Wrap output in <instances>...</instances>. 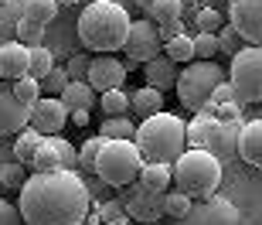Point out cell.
Instances as JSON below:
<instances>
[{
	"instance_id": "1",
	"label": "cell",
	"mask_w": 262,
	"mask_h": 225,
	"mask_svg": "<svg viewBox=\"0 0 262 225\" xmlns=\"http://www.w3.org/2000/svg\"><path fill=\"white\" fill-rule=\"evenodd\" d=\"M24 225H82L92 212V195L78 171L31 174L17 201Z\"/></svg>"
},
{
	"instance_id": "2",
	"label": "cell",
	"mask_w": 262,
	"mask_h": 225,
	"mask_svg": "<svg viewBox=\"0 0 262 225\" xmlns=\"http://www.w3.org/2000/svg\"><path fill=\"white\" fill-rule=\"evenodd\" d=\"M129 24H133V17L126 14L123 4L92 0L78 14V41L96 55H113V51H123L129 38Z\"/></svg>"
},
{
	"instance_id": "3",
	"label": "cell",
	"mask_w": 262,
	"mask_h": 225,
	"mask_svg": "<svg viewBox=\"0 0 262 225\" xmlns=\"http://www.w3.org/2000/svg\"><path fill=\"white\" fill-rule=\"evenodd\" d=\"M136 150L143 154V164H174L187 150V123L177 113H157L136 127Z\"/></svg>"
},
{
	"instance_id": "4",
	"label": "cell",
	"mask_w": 262,
	"mask_h": 225,
	"mask_svg": "<svg viewBox=\"0 0 262 225\" xmlns=\"http://www.w3.org/2000/svg\"><path fill=\"white\" fill-rule=\"evenodd\" d=\"M174 185L191 201L211 198L218 191V185H222V160L201 147H187L174 160Z\"/></svg>"
},
{
	"instance_id": "5",
	"label": "cell",
	"mask_w": 262,
	"mask_h": 225,
	"mask_svg": "<svg viewBox=\"0 0 262 225\" xmlns=\"http://www.w3.org/2000/svg\"><path fill=\"white\" fill-rule=\"evenodd\" d=\"M143 171V154L136 150L133 140H106L96 160V177L109 188H129L140 181Z\"/></svg>"
},
{
	"instance_id": "6",
	"label": "cell",
	"mask_w": 262,
	"mask_h": 225,
	"mask_svg": "<svg viewBox=\"0 0 262 225\" xmlns=\"http://www.w3.org/2000/svg\"><path fill=\"white\" fill-rule=\"evenodd\" d=\"M218 82H225L222 69L214 65V62H191L187 69H181L177 75V99H181V106L191 109V113H204L208 103H211V92Z\"/></svg>"
},
{
	"instance_id": "7",
	"label": "cell",
	"mask_w": 262,
	"mask_h": 225,
	"mask_svg": "<svg viewBox=\"0 0 262 225\" xmlns=\"http://www.w3.org/2000/svg\"><path fill=\"white\" fill-rule=\"evenodd\" d=\"M228 86L235 92L238 106L262 103V48L259 45H245L228 65Z\"/></svg>"
},
{
	"instance_id": "8",
	"label": "cell",
	"mask_w": 262,
	"mask_h": 225,
	"mask_svg": "<svg viewBox=\"0 0 262 225\" xmlns=\"http://www.w3.org/2000/svg\"><path fill=\"white\" fill-rule=\"evenodd\" d=\"M123 51H126L129 62H150L157 58V55H164V41H160V31H157V24L150 17H140L129 24V38L126 45H123Z\"/></svg>"
},
{
	"instance_id": "9",
	"label": "cell",
	"mask_w": 262,
	"mask_h": 225,
	"mask_svg": "<svg viewBox=\"0 0 262 225\" xmlns=\"http://www.w3.org/2000/svg\"><path fill=\"white\" fill-rule=\"evenodd\" d=\"M228 24L245 45L262 48V0H228Z\"/></svg>"
},
{
	"instance_id": "10",
	"label": "cell",
	"mask_w": 262,
	"mask_h": 225,
	"mask_svg": "<svg viewBox=\"0 0 262 225\" xmlns=\"http://www.w3.org/2000/svg\"><path fill=\"white\" fill-rule=\"evenodd\" d=\"M31 130H38L41 137H58L61 130L68 127V109L58 96H41L31 109Z\"/></svg>"
},
{
	"instance_id": "11",
	"label": "cell",
	"mask_w": 262,
	"mask_h": 225,
	"mask_svg": "<svg viewBox=\"0 0 262 225\" xmlns=\"http://www.w3.org/2000/svg\"><path fill=\"white\" fill-rule=\"evenodd\" d=\"M187 225H238V208L222 195H211V198H201L194 201L191 215L184 218Z\"/></svg>"
},
{
	"instance_id": "12",
	"label": "cell",
	"mask_w": 262,
	"mask_h": 225,
	"mask_svg": "<svg viewBox=\"0 0 262 225\" xmlns=\"http://www.w3.org/2000/svg\"><path fill=\"white\" fill-rule=\"evenodd\" d=\"M85 82L96 89L99 96H102V92H109V89H123V82H126V65H123V62H116L113 55H96V58H92V65H89Z\"/></svg>"
},
{
	"instance_id": "13",
	"label": "cell",
	"mask_w": 262,
	"mask_h": 225,
	"mask_svg": "<svg viewBox=\"0 0 262 225\" xmlns=\"http://www.w3.org/2000/svg\"><path fill=\"white\" fill-rule=\"evenodd\" d=\"M31 109L20 106L10 86H0V137H17L20 130H28Z\"/></svg>"
},
{
	"instance_id": "14",
	"label": "cell",
	"mask_w": 262,
	"mask_h": 225,
	"mask_svg": "<svg viewBox=\"0 0 262 225\" xmlns=\"http://www.w3.org/2000/svg\"><path fill=\"white\" fill-rule=\"evenodd\" d=\"M123 208H126L129 222H157V218L164 215V195H154V191L136 185L133 195L123 201Z\"/></svg>"
},
{
	"instance_id": "15",
	"label": "cell",
	"mask_w": 262,
	"mask_h": 225,
	"mask_svg": "<svg viewBox=\"0 0 262 225\" xmlns=\"http://www.w3.org/2000/svg\"><path fill=\"white\" fill-rule=\"evenodd\" d=\"M235 157H242L249 167H262V119H249V123L238 127Z\"/></svg>"
},
{
	"instance_id": "16",
	"label": "cell",
	"mask_w": 262,
	"mask_h": 225,
	"mask_svg": "<svg viewBox=\"0 0 262 225\" xmlns=\"http://www.w3.org/2000/svg\"><path fill=\"white\" fill-rule=\"evenodd\" d=\"M68 147V140L61 137H45L41 140L38 154H34V160H31V167H34V174H51V171H65V157H61V150Z\"/></svg>"
},
{
	"instance_id": "17",
	"label": "cell",
	"mask_w": 262,
	"mask_h": 225,
	"mask_svg": "<svg viewBox=\"0 0 262 225\" xmlns=\"http://www.w3.org/2000/svg\"><path fill=\"white\" fill-rule=\"evenodd\" d=\"M28 55L31 51L20 41H4L0 45V78H7V82L24 78L28 75Z\"/></svg>"
},
{
	"instance_id": "18",
	"label": "cell",
	"mask_w": 262,
	"mask_h": 225,
	"mask_svg": "<svg viewBox=\"0 0 262 225\" xmlns=\"http://www.w3.org/2000/svg\"><path fill=\"white\" fill-rule=\"evenodd\" d=\"M177 65L167 55H157V58H150L143 65V78H146V86L157 89V92H167V89H174L177 86Z\"/></svg>"
},
{
	"instance_id": "19",
	"label": "cell",
	"mask_w": 262,
	"mask_h": 225,
	"mask_svg": "<svg viewBox=\"0 0 262 225\" xmlns=\"http://www.w3.org/2000/svg\"><path fill=\"white\" fill-rule=\"evenodd\" d=\"M235 147H238V127H232V123H214L211 133H208L204 150L214 154L218 160H228V157H235Z\"/></svg>"
},
{
	"instance_id": "20",
	"label": "cell",
	"mask_w": 262,
	"mask_h": 225,
	"mask_svg": "<svg viewBox=\"0 0 262 225\" xmlns=\"http://www.w3.org/2000/svg\"><path fill=\"white\" fill-rule=\"evenodd\" d=\"M136 185L154 191V195H167V188L174 185V164H143Z\"/></svg>"
},
{
	"instance_id": "21",
	"label": "cell",
	"mask_w": 262,
	"mask_h": 225,
	"mask_svg": "<svg viewBox=\"0 0 262 225\" xmlns=\"http://www.w3.org/2000/svg\"><path fill=\"white\" fill-rule=\"evenodd\" d=\"M61 103H65L68 113H75V109H85V113H92V106L99 103V92L89 82H68L65 92H61Z\"/></svg>"
},
{
	"instance_id": "22",
	"label": "cell",
	"mask_w": 262,
	"mask_h": 225,
	"mask_svg": "<svg viewBox=\"0 0 262 225\" xmlns=\"http://www.w3.org/2000/svg\"><path fill=\"white\" fill-rule=\"evenodd\" d=\"M129 109H133L140 119L157 116V113H164V92H157V89H150V86L136 89V92H129Z\"/></svg>"
},
{
	"instance_id": "23",
	"label": "cell",
	"mask_w": 262,
	"mask_h": 225,
	"mask_svg": "<svg viewBox=\"0 0 262 225\" xmlns=\"http://www.w3.org/2000/svg\"><path fill=\"white\" fill-rule=\"evenodd\" d=\"M99 137H102V140H136V119L109 116L106 123L99 127Z\"/></svg>"
},
{
	"instance_id": "24",
	"label": "cell",
	"mask_w": 262,
	"mask_h": 225,
	"mask_svg": "<svg viewBox=\"0 0 262 225\" xmlns=\"http://www.w3.org/2000/svg\"><path fill=\"white\" fill-rule=\"evenodd\" d=\"M55 17H58V4L55 0H24V21L48 28Z\"/></svg>"
},
{
	"instance_id": "25",
	"label": "cell",
	"mask_w": 262,
	"mask_h": 225,
	"mask_svg": "<svg viewBox=\"0 0 262 225\" xmlns=\"http://www.w3.org/2000/svg\"><path fill=\"white\" fill-rule=\"evenodd\" d=\"M41 140H45V137H41L38 130H31V127L20 130L17 140H14V157H17V164L28 167L31 160H34V154H38V147H41Z\"/></svg>"
},
{
	"instance_id": "26",
	"label": "cell",
	"mask_w": 262,
	"mask_h": 225,
	"mask_svg": "<svg viewBox=\"0 0 262 225\" xmlns=\"http://www.w3.org/2000/svg\"><path fill=\"white\" fill-rule=\"evenodd\" d=\"M164 55L174 62V65H191V62H194V38H191V34H181V38L167 41Z\"/></svg>"
},
{
	"instance_id": "27",
	"label": "cell",
	"mask_w": 262,
	"mask_h": 225,
	"mask_svg": "<svg viewBox=\"0 0 262 225\" xmlns=\"http://www.w3.org/2000/svg\"><path fill=\"white\" fill-rule=\"evenodd\" d=\"M146 14H150V21H154L157 28H164V24H170V21H181V14H184V0H157Z\"/></svg>"
},
{
	"instance_id": "28",
	"label": "cell",
	"mask_w": 262,
	"mask_h": 225,
	"mask_svg": "<svg viewBox=\"0 0 262 225\" xmlns=\"http://www.w3.org/2000/svg\"><path fill=\"white\" fill-rule=\"evenodd\" d=\"M10 92H14V99H17L20 106L34 109V103L41 99V82L31 78V75H24V78H17V82H10Z\"/></svg>"
},
{
	"instance_id": "29",
	"label": "cell",
	"mask_w": 262,
	"mask_h": 225,
	"mask_svg": "<svg viewBox=\"0 0 262 225\" xmlns=\"http://www.w3.org/2000/svg\"><path fill=\"white\" fill-rule=\"evenodd\" d=\"M99 106H102L106 119L109 116H126L129 113V92H123V89H109V92L99 96Z\"/></svg>"
},
{
	"instance_id": "30",
	"label": "cell",
	"mask_w": 262,
	"mask_h": 225,
	"mask_svg": "<svg viewBox=\"0 0 262 225\" xmlns=\"http://www.w3.org/2000/svg\"><path fill=\"white\" fill-rule=\"evenodd\" d=\"M211 127H214V119L208 116V113H194V119L187 123V147H201V150H204Z\"/></svg>"
},
{
	"instance_id": "31",
	"label": "cell",
	"mask_w": 262,
	"mask_h": 225,
	"mask_svg": "<svg viewBox=\"0 0 262 225\" xmlns=\"http://www.w3.org/2000/svg\"><path fill=\"white\" fill-rule=\"evenodd\" d=\"M51 69H55V55H51L45 45H41V48H31V55H28V75L41 82Z\"/></svg>"
},
{
	"instance_id": "32",
	"label": "cell",
	"mask_w": 262,
	"mask_h": 225,
	"mask_svg": "<svg viewBox=\"0 0 262 225\" xmlns=\"http://www.w3.org/2000/svg\"><path fill=\"white\" fill-rule=\"evenodd\" d=\"M191 208H194V201H191V198L184 195V191H167L164 195V212L167 215H174V218H187L191 215Z\"/></svg>"
},
{
	"instance_id": "33",
	"label": "cell",
	"mask_w": 262,
	"mask_h": 225,
	"mask_svg": "<svg viewBox=\"0 0 262 225\" xmlns=\"http://www.w3.org/2000/svg\"><path fill=\"white\" fill-rule=\"evenodd\" d=\"M14 34H17V41L28 51L31 48H41V41H45V28H41V24H31V21H24V17L17 21V31H14Z\"/></svg>"
},
{
	"instance_id": "34",
	"label": "cell",
	"mask_w": 262,
	"mask_h": 225,
	"mask_svg": "<svg viewBox=\"0 0 262 225\" xmlns=\"http://www.w3.org/2000/svg\"><path fill=\"white\" fill-rule=\"evenodd\" d=\"M242 48H245V41L238 38V31H235L232 24L225 21V24H222V31H218V51H225L228 58H235V55H238Z\"/></svg>"
},
{
	"instance_id": "35",
	"label": "cell",
	"mask_w": 262,
	"mask_h": 225,
	"mask_svg": "<svg viewBox=\"0 0 262 225\" xmlns=\"http://www.w3.org/2000/svg\"><path fill=\"white\" fill-rule=\"evenodd\" d=\"M214 123H232V127H242V106L238 103H225V106H208L204 109Z\"/></svg>"
},
{
	"instance_id": "36",
	"label": "cell",
	"mask_w": 262,
	"mask_h": 225,
	"mask_svg": "<svg viewBox=\"0 0 262 225\" xmlns=\"http://www.w3.org/2000/svg\"><path fill=\"white\" fill-rule=\"evenodd\" d=\"M102 144H106L102 137H92V140H85V144L78 147V167H82V171H96V160H99Z\"/></svg>"
},
{
	"instance_id": "37",
	"label": "cell",
	"mask_w": 262,
	"mask_h": 225,
	"mask_svg": "<svg viewBox=\"0 0 262 225\" xmlns=\"http://www.w3.org/2000/svg\"><path fill=\"white\" fill-rule=\"evenodd\" d=\"M218 55V34H194V62H211Z\"/></svg>"
},
{
	"instance_id": "38",
	"label": "cell",
	"mask_w": 262,
	"mask_h": 225,
	"mask_svg": "<svg viewBox=\"0 0 262 225\" xmlns=\"http://www.w3.org/2000/svg\"><path fill=\"white\" fill-rule=\"evenodd\" d=\"M28 181V171H24V164H0V185L4 188H17L20 191V185Z\"/></svg>"
},
{
	"instance_id": "39",
	"label": "cell",
	"mask_w": 262,
	"mask_h": 225,
	"mask_svg": "<svg viewBox=\"0 0 262 225\" xmlns=\"http://www.w3.org/2000/svg\"><path fill=\"white\" fill-rule=\"evenodd\" d=\"M65 86H68L65 69H51L48 75L41 78V96H61V92H65Z\"/></svg>"
},
{
	"instance_id": "40",
	"label": "cell",
	"mask_w": 262,
	"mask_h": 225,
	"mask_svg": "<svg viewBox=\"0 0 262 225\" xmlns=\"http://www.w3.org/2000/svg\"><path fill=\"white\" fill-rule=\"evenodd\" d=\"M222 24H225V17L214 7H204L201 14H198V34H218Z\"/></svg>"
},
{
	"instance_id": "41",
	"label": "cell",
	"mask_w": 262,
	"mask_h": 225,
	"mask_svg": "<svg viewBox=\"0 0 262 225\" xmlns=\"http://www.w3.org/2000/svg\"><path fill=\"white\" fill-rule=\"evenodd\" d=\"M89 65H92V58H89V55H75V58H68V65H65L68 82H85Z\"/></svg>"
},
{
	"instance_id": "42",
	"label": "cell",
	"mask_w": 262,
	"mask_h": 225,
	"mask_svg": "<svg viewBox=\"0 0 262 225\" xmlns=\"http://www.w3.org/2000/svg\"><path fill=\"white\" fill-rule=\"evenodd\" d=\"M96 212H99V218H102V225H116V222H123V218H126L123 201H102Z\"/></svg>"
},
{
	"instance_id": "43",
	"label": "cell",
	"mask_w": 262,
	"mask_h": 225,
	"mask_svg": "<svg viewBox=\"0 0 262 225\" xmlns=\"http://www.w3.org/2000/svg\"><path fill=\"white\" fill-rule=\"evenodd\" d=\"M225 103H235V92H232V86H228V78L214 86V92H211V103H208V106H225Z\"/></svg>"
},
{
	"instance_id": "44",
	"label": "cell",
	"mask_w": 262,
	"mask_h": 225,
	"mask_svg": "<svg viewBox=\"0 0 262 225\" xmlns=\"http://www.w3.org/2000/svg\"><path fill=\"white\" fill-rule=\"evenodd\" d=\"M0 225H20L17 205H10V201H4V198H0Z\"/></svg>"
},
{
	"instance_id": "45",
	"label": "cell",
	"mask_w": 262,
	"mask_h": 225,
	"mask_svg": "<svg viewBox=\"0 0 262 225\" xmlns=\"http://www.w3.org/2000/svg\"><path fill=\"white\" fill-rule=\"evenodd\" d=\"M157 31H160V41H164V45H167V41H174V38H181V34H187L184 21H170V24H164V28H157Z\"/></svg>"
},
{
	"instance_id": "46",
	"label": "cell",
	"mask_w": 262,
	"mask_h": 225,
	"mask_svg": "<svg viewBox=\"0 0 262 225\" xmlns=\"http://www.w3.org/2000/svg\"><path fill=\"white\" fill-rule=\"evenodd\" d=\"M68 123H75V127H89L92 119H89L85 109H75V113H68Z\"/></svg>"
},
{
	"instance_id": "47",
	"label": "cell",
	"mask_w": 262,
	"mask_h": 225,
	"mask_svg": "<svg viewBox=\"0 0 262 225\" xmlns=\"http://www.w3.org/2000/svg\"><path fill=\"white\" fill-rule=\"evenodd\" d=\"M82 225H102V218H99V212H89V215H85V222H82Z\"/></svg>"
},
{
	"instance_id": "48",
	"label": "cell",
	"mask_w": 262,
	"mask_h": 225,
	"mask_svg": "<svg viewBox=\"0 0 262 225\" xmlns=\"http://www.w3.org/2000/svg\"><path fill=\"white\" fill-rule=\"evenodd\" d=\"M154 4H157V0H136V7H140V10H150Z\"/></svg>"
},
{
	"instance_id": "49",
	"label": "cell",
	"mask_w": 262,
	"mask_h": 225,
	"mask_svg": "<svg viewBox=\"0 0 262 225\" xmlns=\"http://www.w3.org/2000/svg\"><path fill=\"white\" fill-rule=\"evenodd\" d=\"M55 4H58V7H61V4H82V0H55Z\"/></svg>"
},
{
	"instance_id": "50",
	"label": "cell",
	"mask_w": 262,
	"mask_h": 225,
	"mask_svg": "<svg viewBox=\"0 0 262 225\" xmlns=\"http://www.w3.org/2000/svg\"><path fill=\"white\" fill-rule=\"evenodd\" d=\"M116 225H136V222H129V218H123V222H116Z\"/></svg>"
},
{
	"instance_id": "51",
	"label": "cell",
	"mask_w": 262,
	"mask_h": 225,
	"mask_svg": "<svg viewBox=\"0 0 262 225\" xmlns=\"http://www.w3.org/2000/svg\"><path fill=\"white\" fill-rule=\"evenodd\" d=\"M4 4H7V0H0V7H4Z\"/></svg>"
}]
</instances>
